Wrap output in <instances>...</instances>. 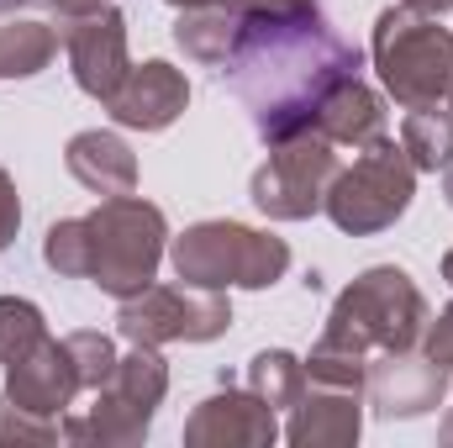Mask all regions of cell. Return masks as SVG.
Listing matches in <instances>:
<instances>
[{"mask_svg": "<svg viewBox=\"0 0 453 448\" xmlns=\"http://www.w3.org/2000/svg\"><path fill=\"white\" fill-rule=\"evenodd\" d=\"M443 201L453 206V158H449V169H443Z\"/></svg>", "mask_w": 453, "mask_h": 448, "instance_id": "cell-32", "label": "cell"}, {"mask_svg": "<svg viewBox=\"0 0 453 448\" xmlns=\"http://www.w3.org/2000/svg\"><path fill=\"white\" fill-rule=\"evenodd\" d=\"M64 53H69V74L90 101H111L121 80L132 74V53H127V16L116 5H101L90 16H69L58 21Z\"/></svg>", "mask_w": 453, "mask_h": 448, "instance_id": "cell-10", "label": "cell"}, {"mask_svg": "<svg viewBox=\"0 0 453 448\" xmlns=\"http://www.w3.org/2000/svg\"><path fill=\"white\" fill-rule=\"evenodd\" d=\"M248 390L274 406V412H290L301 396H306V359H296L290 348H264L248 359Z\"/></svg>", "mask_w": 453, "mask_h": 448, "instance_id": "cell-20", "label": "cell"}, {"mask_svg": "<svg viewBox=\"0 0 453 448\" xmlns=\"http://www.w3.org/2000/svg\"><path fill=\"white\" fill-rule=\"evenodd\" d=\"M443 112H449V116H453V85H449V101H443Z\"/></svg>", "mask_w": 453, "mask_h": 448, "instance_id": "cell-36", "label": "cell"}, {"mask_svg": "<svg viewBox=\"0 0 453 448\" xmlns=\"http://www.w3.org/2000/svg\"><path fill=\"white\" fill-rule=\"evenodd\" d=\"M438 438L453 448V406H449V417H443V428H438Z\"/></svg>", "mask_w": 453, "mask_h": 448, "instance_id": "cell-31", "label": "cell"}, {"mask_svg": "<svg viewBox=\"0 0 453 448\" xmlns=\"http://www.w3.org/2000/svg\"><path fill=\"white\" fill-rule=\"evenodd\" d=\"M338 169L342 164L333 153V143L306 127V132L269 148V158L253 169L248 196L269 222H306V217H317L327 206V190H333Z\"/></svg>", "mask_w": 453, "mask_h": 448, "instance_id": "cell-8", "label": "cell"}, {"mask_svg": "<svg viewBox=\"0 0 453 448\" xmlns=\"http://www.w3.org/2000/svg\"><path fill=\"white\" fill-rule=\"evenodd\" d=\"M80 369L69 359V343L64 337H42L37 348H27L21 359L5 364V396L27 412H42V417H64L80 396Z\"/></svg>", "mask_w": 453, "mask_h": 448, "instance_id": "cell-14", "label": "cell"}, {"mask_svg": "<svg viewBox=\"0 0 453 448\" xmlns=\"http://www.w3.org/2000/svg\"><path fill=\"white\" fill-rule=\"evenodd\" d=\"M364 396L374 406V417L385 422H411V417H427L449 401V369L417 348L406 353H369V380H364Z\"/></svg>", "mask_w": 453, "mask_h": 448, "instance_id": "cell-11", "label": "cell"}, {"mask_svg": "<svg viewBox=\"0 0 453 448\" xmlns=\"http://www.w3.org/2000/svg\"><path fill=\"white\" fill-rule=\"evenodd\" d=\"M427 322L433 312L417 280L395 264H374L333 301L322 337L353 353H406V348H422Z\"/></svg>", "mask_w": 453, "mask_h": 448, "instance_id": "cell-2", "label": "cell"}, {"mask_svg": "<svg viewBox=\"0 0 453 448\" xmlns=\"http://www.w3.org/2000/svg\"><path fill=\"white\" fill-rule=\"evenodd\" d=\"M58 27L48 21H27V16H11L0 21V80H32L53 64L58 53Z\"/></svg>", "mask_w": 453, "mask_h": 448, "instance_id": "cell-19", "label": "cell"}, {"mask_svg": "<svg viewBox=\"0 0 453 448\" xmlns=\"http://www.w3.org/2000/svg\"><path fill=\"white\" fill-rule=\"evenodd\" d=\"M58 438H64V417L27 412V406H16V401L0 390V448H11V444H58Z\"/></svg>", "mask_w": 453, "mask_h": 448, "instance_id": "cell-25", "label": "cell"}, {"mask_svg": "<svg viewBox=\"0 0 453 448\" xmlns=\"http://www.w3.org/2000/svg\"><path fill=\"white\" fill-rule=\"evenodd\" d=\"M96 401L74 417H64V438L85 448H132L148 438L164 396H169V364L153 343H132V353H121L111 380L101 390H90Z\"/></svg>", "mask_w": 453, "mask_h": 448, "instance_id": "cell-5", "label": "cell"}, {"mask_svg": "<svg viewBox=\"0 0 453 448\" xmlns=\"http://www.w3.org/2000/svg\"><path fill=\"white\" fill-rule=\"evenodd\" d=\"M16 232H21V196H16V180L0 164V253L16 243Z\"/></svg>", "mask_w": 453, "mask_h": 448, "instance_id": "cell-27", "label": "cell"}, {"mask_svg": "<svg viewBox=\"0 0 453 448\" xmlns=\"http://www.w3.org/2000/svg\"><path fill=\"white\" fill-rule=\"evenodd\" d=\"M237 5L242 16H296V11H311L317 0H226Z\"/></svg>", "mask_w": 453, "mask_h": 448, "instance_id": "cell-28", "label": "cell"}, {"mask_svg": "<svg viewBox=\"0 0 453 448\" xmlns=\"http://www.w3.org/2000/svg\"><path fill=\"white\" fill-rule=\"evenodd\" d=\"M190 106V80L185 69L164 64V58H148V64H132V74L121 80L106 112L116 127H132V132H164L174 127Z\"/></svg>", "mask_w": 453, "mask_h": 448, "instance_id": "cell-13", "label": "cell"}, {"mask_svg": "<svg viewBox=\"0 0 453 448\" xmlns=\"http://www.w3.org/2000/svg\"><path fill=\"white\" fill-rule=\"evenodd\" d=\"M42 264L53 274H64V280H85L90 274V227H85V217H64V222L48 227Z\"/></svg>", "mask_w": 453, "mask_h": 448, "instance_id": "cell-22", "label": "cell"}, {"mask_svg": "<svg viewBox=\"0 0 453 448\" xmlns=\"http://www.w3.org/2000/svg\"><path fill=\"white\" fill-rule=\"evenodd\" d=\"M401 5H411V11H427V16H443V11H453V0H401Z\"/></svg>", "mask_w": 453, "mask_h": 448, "instance_id": "cell-30", "label": "cell"}, {"mask_svg": "<svg viewBox=\"0 0 453 448\" xmlns=\"http://www.w3.org/2000/svg\"><path fill=\"white\" fill-rule=\"evenodd\" d=\"M237 37H242V11L226 5V0H217V5H196V11H180V21H174V48H180L185 58L217 69V74L226 69Z\"/></svg>", "mask_w": 453, "mask_h": 448, "instance_id": "cell-18", "label": "cell"}, {"mask_svg": "<svg viewBox=\"0 0 453 448\" xmlns=\"http://www.w3.org/2000/svg\"><path fill=\"white\" fill-rule=\"evenodd\" d=\"M5 11H21V5H37V0H0Z\"/></svg>", "mask_w": 453, "mask_h": 448, "instance_id": "cell-35", "label": "cell"}, {"mask_svg": "<svg viewBox=\"0 0 453 448\" xmlns=\"http://www.w3.org/2000/svg\"><path fill=\"white\" fill-rule=\"evenodd\" d=\"M169 264L196 290H269L290 274V243L242 222H196L169 243Z\"/></svg>", "mask_w": 453, "mask_h": 448, "instance_id": "cell-4", "label": "cell"}, {"mask_svg": "<svg viewBox=\"0 0 453 448\" xmlns=\"http://www.w3.org/2000/svg\"><path fill=\"white\" fill-rule=\"evenodd\" d=\"M364 433V396L333 390V385H306V396L290 406L285 438L296 448H348Z\"/></svg>", "mask_w": 453, "mask_h": 448, "instance_id": "cell-15", "label": "cell"}, {"mask_svg": "<svg viewBox=\"0 0 453 448\" xmlns=\"http://www.w3.org/2000/svg\"><path fill=\"white\" fill-rule=\"evenodd\" d=\"M311 132H322L333 148H353V153H364V148H374V143L385 137V101L353 74V80H342V85L327 90V101L317 106Z\"/></svg>", "mask_w": 453, "mask_h": 448, "instance_id": "cell-17", "label": "cell"}, {"mask_svg": "<svg viewBox=\"0 0 453 448\" xmlns=\"http://www.w3.org/2000/svg\"><path fill=\"white\" fill-rule=\"evenodd\" d=\"M401 148H406V158L417 164V174H438V169H449V158H453V116L443 112V106L406 112V121H401Z\"/></svg>", "mask_w": 453, "mask_h": 448, "instance_id": "cell-21", "label": "cell"}, {"mask_svg": "<svg viewBox=\"0 0 453 448\" xmlns=\"http://www.w3.org/2000/svg\"><path fill=\"white\" fill-rule=\"evenodd\" d=\"M417 196V164L406 158L401 143L380 137L374 148H364L348 169H338L333 190H327V217L338 232L348 237H369V232H385L406 217Z\"/></svg>", "mask_w": 453, "mask_h": 448, "instance_id": "cell-7", "label": "cell"}, {"mask_svg": "<svg viewBox=\"0 0 453 448\" xmlns=\"http://www.w3.org/2000/svg\"><path fill=\"white\" fill-rule=\"evenodd\" d=\"M169 5H180V11H196V5H217V0H169Z\"/></svg>", "mask_w": 453, "mask_h": 448, "instance_id": "cell-33", "label": "cell"}, {"mask_svg": "<svg viewBox=\"0 0 453 448\" xmlns=\"http://www.w3.org/2000/svg\"><path fill=\"white\" fill-rule=\"evenodd\" d=\"M369 58L380 69L385 96L401 112L443 106L453 85V32L438 27V16L411 11V5H385L374 16Z\"/></svg>", "mask_w": 453, "mask_h": 448, "instance_id": "cell-3", "label": "cell"}, {"mask_svg": "<svg viewBox=\"0 0 453 448\" xmlns=\"http://www.w3.org/2000/svg\"><path fill=\"white\" fill-rule=\"evenodd\" d=\"M422 353H427V359H438V364H443V369L453 375V301L443 306V312H438V317H433V322H427Z\"/></svg>", "mask_w": 453, "mask_h": 448, "instance_id": "cell-26", "label": "cell"}, {"mask_svg": "<svg viewBox=\"0 0 453 448\" xmlns=\"http://www.w3.org/2000/svg\"><path fill=\"white\" fill-rule=\"evenodd\" d=\"M53 11H58V21H69V16H90V11H101V5H111V0H48Z\"/></svg>", "mask_w": 453, "mask_h": 448, "instance_id": "cell-29", "label": "cell"}, {"mask_svg": "<svg viewBox=\"0 0 453 448\" xmlns=\"http://www.w3.org/2000/svg\"><path fill=\"white\" fill-rule=\"evenodd\" d=\"M69 343V359H74V369H80V385L85 390H101L106 380H111V369H116V343L106 333H90V328H80V333H69L64 337Z\"/></svg>", "mask_w": 453, "mask_h": 448, "instance_id": "cell-24", "label": "cell"}, {"mask_svg": "<svg viewBox=\"0 0 453 448\" xmlns=\"http://www.w3.org/2000/svg\"><path fill=\"white\" fill-rule=\"evenodd\" d=\"M364 69L358 42H348L322 5L296 16H242V37L222 80L242 101L253 132L274 148L317 121L327 90Z\"/></svg>", "mask_w": 453, "mask_h": 448, "instance_id": "cell-1", "label": "cell"}, {"mask_svg": "<svg viewBox=\"0 0 453 448\" xmlns=\"http://www.w3.org/2000/svg\"><path fill=\"white\" fill-rule=\"evenodd\" d=\"M85 227H90V274H85L90 285L127 301L158 280V264L169 248V222L153 201L111 196L85 217Z\"/></svg>", "mask_w": 453, "mask_h": 448, "instance_id": "cell-6", "label": "cell"}, {"mask_svg": "<svg viewBox=\"0 0 453 448\" xmlns=\"http://www.w3.org/2000/svg\"><path fill=\"white\" fill-rule=\"evenodd\" d=\"M443 280H449V285H453V248H449V253H443Z\"/></svg>", "mask_w": 453, "mask_h": 448, "instance_id": "cell-34", "label": "cell"}, {"mask_svg": "<svg viewBox=\"0 0 453 448\" xmlns=\"http://www.w3.org/2000/svg\"><path fill=\"white\" fill-rule=\"evenodd\" d=\"M116 328L127 343H211L232 328V301L226 290H196V285H148L121 301Z\"/></svg>", "mask_w": 453, "mask_h": 448, "instance_id": "cell-9", "label": "cell"}, {"mask_svg": "<svg viewBox=\"0 0 453 448\" xmlns=\"http://www.w3.org/2000/svg\"><path fill=\"white\" fill-rule=\"evenodd\" d=\"M64 164H69V174H74L90 196H101V201H111V196H137V153H132L127 137H116V132H101V127L74 132L69 148H64Z\"/></svg>", "mask_w": 453, "mask_h": 448, "instance_id": "cell-16", "label": "cell"}, {"mask_svg": "<svg viewBox=\"0 0 453 448\" xmlns=\"http://www.w3.org/2000/svg\"><path fill=\"white\" fill-rule=\"evenodd\" d=\"M48 337V322H42V306L27 301V296H0V364L21 359L27 348H37Z\"/></svg>", "mask_w": 453, "mask_h": 448, "instance_id": "cell-23", "label": "cell"}, {"mask_svg": "<svg viewBox=\"0 0 453 448\" xmlns=\"http://www.w3.org/2000/svg\"><path fill=\"white\" fill-rule=\"evenodd\" d=\"M274 438H280L274 406H264L253 390H237V385L206 396L185 417V444L190 448H269Z\"/></svg>", "mask_w": 453, "mask_h": 448, "instance_id": "cell-12", "label": "cell"}]
</instances>
